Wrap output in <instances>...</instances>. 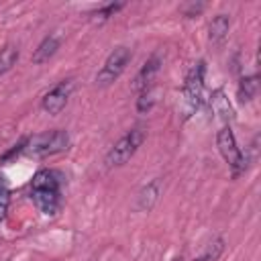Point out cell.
I'll return each mask as SVG.
<instances>
[{"label": "cell", "instance_id": "cell-1", "mask_svg": "<svg viewBox=\"0 0 261 261\" xmlns=\"http://www.w3.org/2000/svg\"><path fill=\"white\" fill-rule=\"evenodd\" d=\"M29 196L39 212L55 216L63 204V177L55 169H39L31 179Z\"/></svg>", "mask_w": 261, "mask_h": 261}, {"label": "cell", "instance_id": "cell-2", "mask_svg": "<svg viewBox=\"0 0 261 261\" xmlns=\"http://www.w3.org/2000/svg\"><path fill=\"white\" fill-rule=\"evenodd\" d=\"M145 139H147L145 126H141V124L133 126L130 130H126V133L106 151V155H104V165H106L108 169H112V167H122L124 163H128V161L135 157V153H137L139 147L145 143Z\"/></svg>", "mask_w": 261, "mask_h": 261}, {"label": "cell", "instance_id": "cell-3", "mask_svg": "<svg viewBox=\"0 0 261 261\" xmlns=\"http://www.w3.org/2000/svg\"><path fill=\"white\" fill-rule=\"evenodd\" d=\"M67 149H69V133L63 128H53L47 133H39V135L29 137L24 153H29L37 159H45V157L65 153Z\"/></svg>", "mask_w": 261, "mask_h": 261}, {"label": "cell", "instance_id": "cell-4", "mask_svg": "<svg viewBox=\"0 0 261 261\" xmlns=\"http://www.w3.org/2000/svg\"><path fill=\"white\" fill-rule=\"evenodd\" d=\"M216 147H218V153L222 155V159L226 161L232 179L241 177L249 167V155L243 153L241 147L237 145V139H234V133H232L230 124H224L216 133Z\"/></svg>", "mask_w": 261, "mask_h": 261}, {"label": "cell", "instance_id": "cell-5", "mask_svg": "<svg viewBox=\"0 0 261 261\" xmlns=\"http://www.w3.org/2000/svg\"><path fill=\"white\" fill-rule=\"evenodd\" d=\"M130 57H133V53H130V49H128L126 45H116V47L106 55L102 67L98 69V73H96V77H94L96 86L106 88V86L114 84V82L122 75V71L126 69V65L130 63Z\"/></svg>", "mask_w": 261, "mask_h": 261}, {"label": "cell", "instance_id": "cell-6", "mask_svg": "<svg viewBox=\"0 0 261 261\" xmlns=\"http://www.w3.org/2000/svg\"><path fill=\"white\" fill-rule=\"evenodd\" d=\"M204 73H206V63L198 61L192 65V69L188 71V75L184 80L181 98H184V106H186V116H190L194 110H198L204 102Z\"/></svg>", "mask_w": 261, "mask_h": 261}, {"label": "cell", "instance_id": "cell-7", "mask_svg": "<svg viewBox=\"0 0 261 261\" xmlns=\"http://www.w3.org/2000/svg\"><path fill=\"white\" fill-rule=\"evenodd\" d=\"M71 92H73V80H71V77L61 80L59 84H55V86H53L49 92H45L43 98H41V108H43V112H47V114H51V116L59 114V112L67 106Z\"/></svg>", "mask_w": 261, "mask_h": 261}, {"label": "cell", "instance_id": "cell-8", "mask_svg": "<svg viewBox=\"0 0 261 261\" xmlns=\"http://www.w3.org/2000/svg\"><path fill=\"white\" fill-rule=\"evenodd\" d=\"M161 65H163V59H161L159 53H153L151 57H147V61H145V63L141 65V69L137 71V75H135V80H133V84H130V90L137 92V94H141V92L153 88L155 77H157L159 71H161Z\"/></svg>", "mask_w": 261, "mask_h": 261}, {"label": "cell", "instance_id": "cell-9", "mask_svg": "<svg viewBox=\"0 0 261 261\" xmlns=\"http://www.w3.org/2000/svg\"><path fill=\"white\" fill-rule=\"evenodd\" d=\"M159 196H161V179L155 177V179H151L149 184H145L139 190V194H137V210L151 212L155 208V204L159 202Z\"/></svg>", "mask_w": 261, "mask_h": 261}, {"label": "cell", "instance_id": "cell-10", "mask_svg": "<svg viewBox=\"0 0 261 261\" xmlns=\"http://www.w3.org/2000/svg\"><path fill=\"white\" fill-rule=\"evenodd\" d=\"M59 45H61V41H59L57 35H47V37L37 45V49L33 51L31 61H33L35 65H43V63H47V61L53 59V55L59 51Z\"/></svg>", "mask_w": 261, "mask_h": 261}, {"label": "cell", "instance_id": "cell-11", "mask_svg": "<svg viewBox=\"0 0 261 261\" xmlns=\"http://www.w3.org/2000/svg\"><path fill=\"white\" fill-rule=\"evenodd\" d=\"M228 31H230V16L228 14H216L208 24V41L212 45H220L228 37Z\"/></svg>", "mask_w": 261, "mask_h": 261}, {"label": "cell", "instance_id": "cell-12", "mask_svg": "<svg viewBox=\"0 0 261 261\" xmlns=\"http://www.w3.org/2000/svg\"><path fill=\"white\" fill-rule=\"evenodd\" d=\"M210 106H212V112H214L224 124H228V122L232 120V108H230V102H228V98L224 96L222 90H214V92L210 94Z\"/></svg>", "mask_w": 261, "mask_h": 261}, {"label": "cell", "instance_id": "cell-13", "mask_svg": "<svg viewBox=\"0 0 261 261\" xmlns=\"http://www.w3.org/2000/svg\"><path fill=\"white\" fill-rule=\"evenodd\" d=\"M259 92V75L257 73H251V75H245L241 77L239 86H237V98L241 104H247L251 102Z\"/></svg>", "mask_w": 261, "mask_h": 261}, {"label": "cell", "instance_id": "cell-14", "mask_svg": "<svg viewBox=\"0 0 261 261\" xmlns=\"http://www.w3.org/2000/svg\"><path fill=\"white\" fill-rule=\"evenodd\" d=\"M122 8H124V2H108V4H102V6H98L96 10L90 12V20L102 24V22H106L110 16H114Z\"/></svg>", "mask_w": 261, "mask_h": 261}, {"label": "cell", "instance_id": "cell-15", "mask_svg": "<svg viewBox=\"0 0 261 261\" xmlns=\"http://www.w3.org/2000/svg\"><path fill=\"white\" fill-rule=\"evenodd\" d=\"M222 251H224V239H222V237H216L214 241H210V243L204 247L202 255H198L194 261H216V259L222 255Z\"/></svg>", "mask_w": 261, "mask_h": 261}, {"label": "cell", "instance_id": "cell-16", "mask_svg": "<svg viewBox=\"0 0 261 261\" xmlns=\"http://www.w3.org/2000/svg\"><path fill=\"white\" fill-rule=\"evenodd\" d=\"M18 61V47L14 45H6L4 49H0V75L8 73Z\"/></svg>", "mask_w": 261, "mask_h": 261}, {"label": "cell", "instance_id": "cell-17", "mask_svg": "<svg viewBox=\"0 0 261 261\" xmlns=\"http://www.w3.org/2000/svg\"><path fill=\"white\" fill-rule=\"evenodd\" d=\"M153 104H155V90L149 88V90L139 94V98H137V112L145 114V112H149L153 108Z\"/></svg>", "mask_w": 261, "mask_h": 261}, {"label": "cell", "instance_id": "cell-18", "mask_svg": "<svg viewBox=\"0 0 261 261\" xmlns=\"http://www.w3.org/2000/svg\"><path fill=\"white\" fill-rule=\"evenodd\" d=\"M8 206H10V190L6 186V177L0 175V224L8 214Z\"/></svg>", "mask_w": 261, "mask_h": 261}, {"label": "cell", "instance_id": "cell-19", "mask_svg": "<svg viewBox=\"0 0 261 261\" xmlns=\"http://www.w3.org/2000/svg\"><path fill=\"white\" fill-rule=\"evenodd\" d=\"M27 141H29V137H24V139H20L16 145H12V147L0 157V163H6V161H10V159L18 157L20 153H24V149H27Z\"/></svg>", "mask_w": 261, "mask_h": 261}, {"label": "cell", "instance_id": "cell-20", "mask_svg": "<svg viewBox=\"0 0 261 261\" xmlns=\"http://www.w3.org/2000/svg\"><path fill=\"white\" fill-rule=\"evenodd\" d=\"M204 8H206V4H202V2H190V4H184L179 10L186 18H196L204 12Z\"/></svg>", "mask_w": 261, "mask_h": 261}]
</instances>
